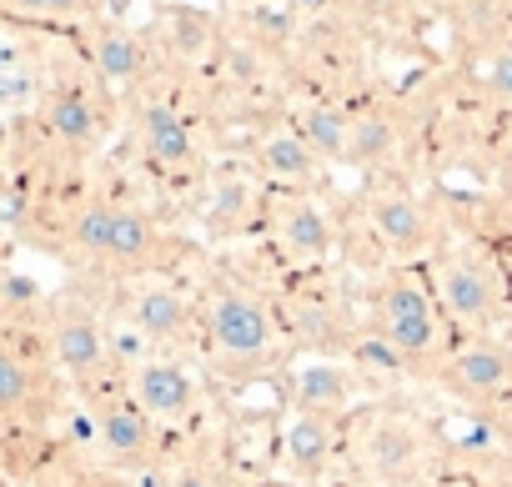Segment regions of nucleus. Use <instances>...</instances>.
Here are the masks:
<instances>
[{
    "instance_id": "nucleus-26",
    "label": "nucleus",
    "mask_w": 512,
    "mask_h": 487,
    "mask_svg": "<svg viewBox=\"0 0 512 487\" xmlns=\"http://www.w3.org/2000/svg\"><path fill=\"white\" fill-rule=\"evenodd\" d=\"M171 487H221V482H216V472H206V467H181V472L171 477Z\"/></svg>"
},
{
    "instance_id": "nucleus-16",
    "label": "nucleus",
    "mask_w": 512,
    "mask_h": 487,
    "mask_svg": "<svg viewBox=\"0 0 512 487\" xmlns=\"http://www.w3.org/2000/svg\"><path fill=\"white\" fill-rule=\"evenodd\" d=\"M91 61H96V71H101L106 81H116V86H131V81L146 71L141 41H136L131 31H121V26H106V31L91 36Z\"/></svg>"
},
{
    "instance_id": "nucleus-17",
    "label": "nucleus",
    "mask_w": 512,
    "mask_h": 487,
    "mask_svg": "<svg viewBox=\"0 0 512 487\" xmlns=\"http://www.w3.org/2000/svg\"><path fill=\"white\" fill-rule=\"evenodd\" d=\"M347 131H352V116L342 106H327V101L307 106L297 121V136L312 146L317 161H347Z\"/></svg>"
},
{
    "instance_id": "nucleus-20",
    "label": "nucleus",
    "mask_w": 512,
    "mask_h": 487,
    "mask_svg": "<svg viewBox=\"0 0 512 487\" xmlns=\"http://www.w3.org/2000/svg\"><path fill=\"white\" fill-rule=\"evenodd\" d=\"M262 166H267L282 186H302V181L317 176V156H312V146H307L297 131L267 136V141H262Z\"/></svg>"
},
{
    "instance_id": "nucleus-1",
    "label": "nucleus",
    "mask_w": 512,
    "mask_h": 487,
    "mask_svg": "<svg viewBox=\"0 0 512 487\" xmlns=\"http://www.w3.org/2000/svg\"><path fill=\"white\" fill-rule=\"evenodd\" d=\"M372 332L402 357L407 372H437L447 362V327L432 287L412 272H397L377 287L372 302Z\"/></svg>"
},
{
    "instance_id": "nucleus-21",
    "label": "nucleus",
    "mask_w": 512,
    "mask_h": 487,
    "mask_svg": "<svg viewBox=\"0 0 512 487\" xmlns=\"http://www.w3.org/2000/svg\"><path fill=\"white\" fill-rule=\"evenodd\" d=\"M31 407H36V372L0 337V417H26Z\"/></svg>"
},
{
    "instance_id": "nucleus-4",
    "label": "nucleus",
    "mask_w": 512,
    "mask_h": 487,
    "mask_svg": "<svg viewBox=\"0 0 512 487\" xmlns=\"http://www.w3.org/2000/svg\"><path fill=\"white\" fill-rule=\"evenodd\" d=\"M206 337L216 347L221 362L251 367V362H267L272 357V312L256 302L241 287H226L206 302Z\"/></svg>"
},
{
    "instance_id": "nucleus-6",
    "label": "nucleus",
    "mask_w": 512,
    "mask_h": 487,
    "mask_svg": "<svg viewBox=\"0 0 512 487\" xmlns=\"http://www.w3.org/2000/svg\"><path fill=\"white\" fill-rule=\"evenodd\" d=\"M131 402H136L156 427H176V422H186V417L196 412L201 387H196V377H191L176 357H146V362H136V372H131Z\"/></svg>"
},
{
    "instance_id": "nucleus-15",
    "label": "nucleus",
    "mask_w": 512,
    "mask_h": 487,
    "mask_svg": "<svg viewBox=\"0 0 512 487\" xmlns=\"http://www.w3.org/2000/svg\"><path fill=\"white\" fill-rule=\"evenodd\" d=\"M292 402L307 407V412H322V417H337L347 402H352V377L332 362H307L292 382Z\"/></svg>"
},
{
    "instance_id": "nucleus-14",
    "label": "nucleus",
    "mask_w": 512,
    "mask_h": 487,
    "mask_svg": "<svg viewBox=\"0 0 512 487\" xmlns=\"http://www.w3.org/2000/svg\"><path fill=\"white\" fill-rule=\"evenodd\" d=\"M332 442H337V417H322V412H307V407H297L292 422H287V432H282L287 462H292L297 472H317V467H327Z\"/></svg>"
},
{
    "instance_id": "nucleus-25",
    "label": "nucleus",
    "mask_w": 512,
    "mask_h": 487,
    "mask_svg": "<svg viewBox=\"0 0 512 487\" xmlns=\"http://www.w3.org/2000/svg\"><path fill=\"white\" fill-rule=\"evenodd\" d=\"M487 91L502 96V101H512V51H497L487 61Z\"/></svg>"
},
{
    "instance_id": "nucleus-22",
    "label": "nucleus",
    "mask_w": 512,
    "mask_h": 487,
    "mask_svg": "<svg viewBox=\"0 0 512 487\" xmlns=\"http://www.w3.org/2000/svg\"><path fill=\"white\" fill-rule=\"evenodd\" d=\"M21 16H46V21H66V16H81L91 11V0H11Z\"/></svg>"
},
{
    "instance_id": "nucleus-23",
    "label": "nucleus",
    "mask_w": 512,
    "mask_h": 487,
    "mask_svg": "<svg viewBox=\"0 0 512 487\" xmlns=\"http://www.w3.org/2000/svg\"><path fill=\"white\" fill-rule=\"evenodd\" d=\"M357 367H377V372H407V367H402V357H397V352H392V347H387L377 332H372L367 342H357Z\"/></svg>"
},
{
    "instance_id": "nucleus-12",
    "label": "nucleus",
    "mask_w": 512,
    "mask_h": 487,
    "mask_svg": "<svg viewBox=\"0 0 512 487\" xmlns=\"http://www.w3.org/2000/svg\"><path fill=\"white\" fill-rule=\"evenodd\" d=\"M96 437H101V447H106V457L111 462H126V467H136V462H146L151 457V442H156V422L126 397H116V402H106L101 412H96Z\"/></svg>"
},
{
    "instance_id": "nucleus-2",
    "label": "nucleus",
    "mask_w": 512,
    "mask_h": 487,
    "mask_svg": "<svg viewBox=\"0 0 512 487\" xmlns=\"http://www.w3.org/2000/svg\"><path fill=\"white\" fill-rule=\"evenodd\" d=\"M432 297L442 317H452L462 332H487L507 307L497 267L477 252H442L432 262Z\"/></svg>"
},
{
    "instance_id": "nucleus-5",
    "label": "nucleus",
    "mask_w": 512,
    "mask_h": 487,
    "mask_svg": "<svg viewBox=\"0 0 512 487\" xmlns=\"http://www.w3.org/2000/svg\"><path fill=\"white\" fill-rule=\"evenodd\" d=\"M437 377L467 397V402H482V407H497L512 397V342L492 337V332H467L447 362L437 367Z\"/></svg>"
},
{
    "instance_id": "nucleus-3",
    "label": "nucleus",
    "mask_w": 512,
    "mask_h": 487,
    "mask_svg": "<svg viewBox=\"0 0 512 487\" xmlns=\"http://www.w3.org/2000/svg\"><path fill=\"white\" fill-rule=\"evenodd\" d=\"M71 241L81 252L111 262V267H146L156 257V226L131 211V206H116V201H91L71 216Z\"/></svg>"
},
{
    "instance_id": "nucleus-27",
    "label": "nucleus",
    "mask_w": 512,
    "mask_h": 487,
    "mask_svg": "<svg viewBox=\"0 0 512 487\" xmlns=\"http://www.w3.org/2000/svg\"><path fill=\"white\" fill-rule=\"evenodd\" d=\"M492 427H497V437H502V442L512 447V397L492 407Z\"/></svg>"
},
{
    "instance_id": "nucleus-11",
    "label": "nucleus",
    "mask_w": 512,
    "mask_h": 487,
    "mask_svg": "<svg viewBox=\"0 0 512 487\" xmlns=\"http://www.w3.org/2000/svg\"><path fill=\"white\" fill-rule=\"evenodd\" d=\"M131 322L141 337H151L161 347H181L196 337V307L176 287H141L131 297Z\"/></svg>"
},
{
    "instance_id": "nucleus-13",
    "label": "nucleus",
    "mask_w": 512,
    "mask_h": 487,
    "mask_svg": "<svg viewBox=\"0 0 512 487\" xmlns=\"http://www.w3.org/2000/svg\"><path fill=\"white\" fill-rule=\"evenodd\" d=\"M136 136H141L146 161H151V166H161V171H181V166H191V156H196L186 121H181L171 106H161V101H151V106L141 111Z\"/></svg>"
},
{
    "instance_id": "nucleus-7",
    "label": "nucleus",
    "mask_w": 512,
    "mask_h": 487,
    "mask_svg": "<svg viewBox=\"0 0 512 487\" xmlns=\"http://www.w3.org/2000/svg\"><path fill=\"white\" fill-rule=\"evenodd\" d=\"M362 462L382 477V482H407L422 472L427 462V432L412 417H377L362 437Z\"/></svg>"
},
{
    "instance_id": "nucleus-29",
    "label": "nucleus",
    "mask_w": 512,
    "mask_h": 487,
    "mask_svg": "<svg viewBox=\"0 0 512 487\" xmlns=\"http://www.w3.org/2000/svg\"><path fill=\"white\" fill-rule=\"evenodd\" d=\"M362 6H367V11H397L402 0H362Z\"/></svg>"
},
{
    "instance_id": "nucleus-10",
    "label": "nucleus",
    "mask_w": 512,
    "mask_h": 487,
    "mask_svg": "<svg viewBox=\"0 0 512 487\" xmlns=\"http://www.w3.org/2000/svg\"><path fill=\"white\" fill-rule=\"evenodd\" d=\"M332 241H337L332 216H327L317 201L287 196V201L277 206V247H282L292 262H327V257H332Z\"/></svg>"
},
{
    "instance_id": "nucleus-28",
    "label": "nucleus",
    "mask_w": 512,
    "mask_h": 487,
    "mask_svg": "<svg viewBox=\"0 0 512 487\" xmlns=\"http://www.w3.org/2000/svg\"><path fill=\"white\" fill-rule=\"evenodd\" d=\"M6 302H11V267L0 262V312H6Z\"/></svg>"
},
{
    "instance_id": "nucleus-18",
    "label": "nucleus",
    "mask_w": 512,
    "mask_h": 487,
    "mask_svg": "<svg viewBox=\"0 0 512 487\" xmlns=\"http://www.w3.org/2000/svg\"><path fill=\"white\" fill-rule=\"evenodd\" d=\"M46 126H51L66 146H91L96 131H101V116H96V106H91L86 91L66 86V91L51 96V106H46Z\"/></svg>"
},
{
    "instance_id": "nucleus-8",
    "label": "nucleus",
    "mask_w": 512,
    "mask_h": 487,
    "mask_svg": "<svg viewBox=\"0 0 512 487\" xmlns=\"http://www.w3.org/2000/svg\"><path fill=\"white\" fill-rule=\"evenodd\" d=\"M51 357L56 367H66L76 382H91L106 357H111V342H106V327L96 322V312L86 307H61L56 322H51Z\"/></svg>"
},
{
    "instance_id": "nucleus-9",
    "label": "nucleus",
    "mask_w": 512,
    "mask_h": 487,
    "mask_svg": "<svg viewBox=\"0 0 512 487\" xmlns=\"http://www.w3.org/2000/svg\"><path fill=\"white\" fill-rule=\"evenodd\" d=\"M367 216H372V231H377V241L392 252V257H422L427 247H432V216H427V206L417 201V196H407V191H377L372 196V206H367Z\"/></svg>"
},
{
    "instance_id": "nucleus-24",
    "label": "nucleus",
    "mask_w": 512,
    "mask_h": 487,
    "mask_svg": "<svg viewBox=\"0 0 512 487\" xmlns=\"http://www.w3.org/2000/svg\"><path fill=\"white\" fill-rule=\"evenodd\" d=\"M246 206H251V186L246 181H226L216 191V216H246Z\"/></svg>"
},
{
    "instance_id": "nucleus-19",
    "label": "nucleus",
    "mask_w": 512,
    "mask_h": 487,
    "mask_svg": "<svg viewBox=\"0 0 512 487\" xmlns=\"http://www.w3.org/2000/svg\"><path fill=\"white\" fill-rule=\"evenodd\" d=\"M397 141H402V131H397L392 116H382V111L352 116V131H347V161H352V166H382V161H392Z\"/></svg>"
}]
</instances>
